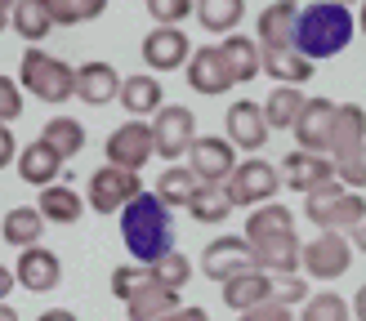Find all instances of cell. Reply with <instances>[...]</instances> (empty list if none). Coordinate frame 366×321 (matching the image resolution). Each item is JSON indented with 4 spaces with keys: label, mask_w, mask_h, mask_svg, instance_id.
<instances>
[{
    "label": "cell",
    "mask_w": 366,
    "mask_h": 321,
    "mask_svg": "<svg viewBox=\"0 0 366 321\" xmlns=\"http://www.w3.org/2000/svg\"><path fill=\"white\" fill-rule=\"evenodd\" d=\"M197 18L210 36H228L246 18V0H197Z\"/></svg>",
    "instance_id": "32"
},
{
    "label": "cell",
    "mask_w": 366,
    "mask_h": 321,
    "mask_svg": "<svg viewBox=\"0 0 366 321\" xmlns=\"http://www.w3.org/2000/svg\"><path fill=\"white\" fill-rule=\"evenodd\" d=\"M246 241L259 250L264 272H272V277H286V272H295V268H304L300 263L304 245L295 237V214H290L286 205H277V201H264V205L250 210Z\"/></svg>",
    "instance_id": "1"
},
{
    "label": "cell",
    "mask_w": 366,
    "mask_h": 321,
    "mask_svg": "<svg viewBox=\"0 0 366 321\" xmlns=\"http://www.w3.org/2000/svg\"><path fill=\"white\" fill-rule=\"evenodd\" d=\"M219 49H224V63H228V71H232L237 85H246V81H254V76L264 71V49H259V41H254V36L228 31Z\"/></svg>",
    "instance_id": "24"
},
{
    "label": "cell",
    "mask_w": 366,
    "mask_h": 321,
    "mask_svg": "<svg viewBox=\"0 0 366 321\" xmlns=\"http://www.w3.org/2000/svg\"><path fill=\"white\" fill-rule=\"evenodd\" d=\"M5 23H9V14H5V9H0V31H5Z\"/></svg>",
    "instance_id": "52"
},
{
    "label": "cell",
    "mask_w": 366,
    "mask_h": 321,
    "mask_svg": "<svg viewBox=\"0 0 366 321\" xmlns=\"http://www.w3.org/2000/svg\"><path fill=\"white\" fill-rule=\"evenodd\" d=\"M228 138H232V148H242V152H264V143L272 134V125L264 116V107L259 103H250V98H237L228 107Z\"/></svg>",
    "instance_id": "16"
},
{
    "label": "cell",
    "mask_w": 366,
    "mask_h": 321,
    "mask_svg": "<svg viewBox=\"0 0 366 321\" xmlns=\"http://www.w3.org/2000/svg\"><path fill=\"white\" fill-rule=\"evenodd\" d=\"M295 18H300V5L295 0H272V5L259 14V49H290L295 45Z\"/></svg>",
    "instance_id": "21"
},
{
    "label": "cell",
    "mask_w": 366,
    "mask_h": 321,
    "mask_svg": "<svg viewBox=\"0 0 366 321\" xmlns=\"http://www.w3.org/2000/svg\"><path fill=\"white\" fill-rule=\"evenodd\" d=\"M152 138H157V156L161 160H179L192 148V138H197V116L188 112V107H170L166 103L152 116Z\"/></svg>",
    "instance_id": "12"
},
{
    "label": "cell",
    "mask_w": 366,
    "mask_h": 321,
    "mask_svg": "<svg viewBox=\"0 0 366 321\" xmlns=\"http://www.w3.org/2000/svg\"><path fill=\"white\" fill-rule=\"evenodd\" d=\"M300 107H304V89L300 85H277L264 103V116H268L272 130H290L295 116H300Z\"/></svg>",
    "instance_id": "34"
},
{
    "label": "cell",
    "mask_w": 366,
    "mask_h": 321,
    "mask_svg": "<svg viewBox=\"0 0 366 321\" xmlns=\"http://www.w3.org/2000/svg\"><path fill=\"white\" fill-rule=\"evenodd\" d=\"M148 268H152V277L161 285H170V290H183V285L192 281V263H188V255H179V250H166V255L152 259Z\"/></svg>",
    "instance_id": "38"
},
{
    "label": "cell",
    "mask_w": 366,
    "mask_h": 321,
    "mask_svg": "<svg viewBox=\"0 0 366 321\" xmlns=\"http://www.w3.org/2000/svg\"><path fill=\"white\" fill-rule=\"evenodd\" d=\"M0 321H18V312L9 308V303H5V299H0Z\"/></svg>",
    "instance_id": "50"
},
{
    "label": "cell",
    "mask_w": 366,
    "mask_h": 321,
    "mask_svg": "<svg viewBox=\"0 0 366 321\" xmlns=\"http://www.w3.org/2000/svg\"><path fill=\"white\" fill-rule=\"evenodd\" d=\"M331 125H335V103L331 98H304L300 116H295V143L308 152H326L331 156Z\"/></svg>",
    "instance_id": "15"
},
{
    "label": "cell",
    "mask_w": 366,
    "mask_h": 321,
    "mask_svg": "<svg viewBox=\"0 0 366 321\" xmlns=\"http://www.w3.org/2000/svg\"><path fill=\"white\" fill-rule=\"evenodd\" d=\"M18 116H23V85L0 76V125H9Z\"/></svg>",
    "instance_id": "41"
},
{
    "label": "cell",
    "mask_w": 366,
    "mask_h": 321,
    "mask_svg": "<svg viewBox=\"0 0 366 321\" xmlns=\"http://www.w3.org/2000/svg\"><path fill=\"white\" fill-rule=\"evenodd\" d=\"M201 272H206L214 285H224L232 277H242V272H264V263H259V250H254L246 241V232L242 237H219L206 245V255H201Z\"/></svg>",
    "instance_id": "7"
},
{
    "label": "cell",
    "mask_w": 366,
    "mask_h": 321,
    "mask_svg": "<svg viewBox=\"0 0 366 321\" xmlns=\"http://www.w3.org/2000/svg\"><path fill=\"white\" fill-rule=\"evenodd\" d=\"M41 321H76V312H67V308H49V312H41Z\"/></svg>",
    "instance_id": "48"
},
{
    "label": "cell",
    "mask_w": 366,
    "mask_h": 321,
    "mask_svg": "<svg viewBox=\"0 0 366 321\" xmlns=\"http://www.w3.org/2000/svg\"><path fill=\"white\" fill-rule=\"evenodd\" d=\"M277 188H282V174H277V165H272V160H259V152H254L250 160H237V170H232V178H228L232 205H246V210L272 201V196H277Z\"/></svg>",
    "instance_id": "8"
},
{
    "label": "cell",
    "mask_w": 366,
    "mask_h": 321,
    "mask_svg": "<svg viewBox=\"0 0 366 321\" xmlns=\"http://www.w3.org/2000/svg\"><path fill=\"white\" fill-rule=\"evenodd\" d=\"M272 299H282V303H304V299H308V285H304V277H295V272H286V277H272Z\"/></svg>",
    "instance_id": "43"
},
{
    "label": "cell",
    "mask_w": 366,
    "mask_h": 321,
    "mask_svg": "<svg viewBox=\"0 0 366 321\" xmlns=\"http://www.w3.org/2000/svg\"><path fill=\"white\" fill-rule=\"evenodd\" d=\"M41 138H45L63 160H71V156H81V148H85V125L71 121V116H54V121L45 125Z\"/></svg>",
    "instance_id": "35"
},
{
    "label": "cell",
    "mask_w": 366,
    "mask_h": 321,
    "mask_svg": "<svg viewBox=\"0 0 366 321\" xmlns=\"http://www.w3.org/2000/svg\"><path fill=\"white\" fill-rule=\"evenodd\" d=\"M148 281H152V268L148 263H143V268H117V272H112V295L125 303L139 285H148Z\"/></svg>",
    "instance_id": "40"
},
{
    "label": "cell",
    "mask_w": 366,
    "mask_h": 321,
    "mask_svg": "<svg viewBox=\"0 0 366 321\" xmlns=\"http://www.w3.org/2000/svg\"><path fill=\"white\" fill-rule=\"evenodd\" d=\"M18 85L31 89L41 103H67V98H76V67H67L63 58L31 45L23 54V63H18Z\"/></svg>",
    "instance_id": "5"
},
{
    "label": "cell",
    "mask_w": 366,
    "mask_h": 321,
    "mask_svg": "<svg viewBox=\"0 0 366 321\" xmlns=\"http://www.w3.org/2000/svg\"><path fill=\"white\" fill-rule=\"evenodd\" d=\"M188 214L197 223H224L232 214V196L228 183H197V192L188 196Z\"/></svg>",
    "instance_id": "30"
},
{
    "label": "cell",
    "mask_w": 366,
    "mask_h": 321,
    "mask_svg": "<svg viewBox=\"0 0 366 321\" xmlns=\"http://www.w3.org/2000/svg\"><path fill=\"white\" fill-rule=\"evenodd\" d=\"M45 214V223H76L81 214H85V201H81V192H71V188H63V183H45L41 188V205H36Z\"/></svg>",
    "instance_id": "31"
},
{
    "label": "cell",
    "mask_w": 366,
    "mask_h": 321,
    "mask_svg": "<svg viewBox=\"0 0 366 321\" xmlns=\"http://www.w3.org/2000/svg\"><path fill=\"white\" fill-rule=\"evenodd\" d=\"M179 308V290H170V285H161L157 277L148 285H139V290L125 299V312H130V321H157Z\"/></svg>",
    "instance_id": "25"
},
{
    "label": "cell",
    "mask_w": 366,
    "mask_h": 321,
    "mask_svg": "<svg viewBox=\"0 0 366 321\" xmlns=\"http://www.w3.org/2000/svg\"><path fill=\"white\" fill-rule=\"evenodd\" d=\"M357 27L366 31V0H362V14H357Z\"/></svg>",
    "instance_id": "51"
},
{
    "label": "cell",
    "mask_w": 366,
    "mask_h": 321,
    "mask_svg": "<svg viewBox=\"0 0 366 321\" xmlns=\"http://www.w3.org/2000/svg\"><path fill=\"white\" fill-rule=\"evenodd\" d=\"M237 321H295V312H290V303H282V299H264V303H254V308L237 312Z\"/></svg>",
    "instance_id": "42"
},
{
    "label": "cell",
    "mask_w": 366,
    "mask_h": 321,
    "mask_svg": "<svg viewBox=\"0 0 366 321\" xmlns=\"http://www.w3.org/2000/svg\"><path fill=\"white\" fill-rule=\"evenodd\" d=\"M14 277H18L23 290L49 295V290H59V281H63V259L54 255V250H45V245H27L23 255H18Z\"/></svg>",
    "instance_id": "13"
},
{
    "label": "cell",
    "mask_w": 366,
    "mask_h": 321,
    "mask_svg": "<svg viewBox=\"0 0 366 321\" xmlns=\"http://www.w3.org/2000/svg\"><path fill=\"white\" fill-rule=\"evenodd\" d=\"M0 9H5V14H9V9H14V0H0Z\"/></svg>",
    "instance_id": "53"
},
{
    "label": "cell",
    "mask_w": 366,
    "mask_h": 321,
    "mask_svg": "<svg viewBox=\"0 0 366 321\" xmlns=\"http://www.w3.org/2000/svg\"><path fill=\"white\" fill-rule=\"evenodd\" d=\"M308 223H317V232H353L366 219V196L357 188H344L340 178H331L326 188L304 196Z\"/></svg>",
    "instance_id": "4"
},
{
    "label": "cell",
    "mask_w": 366,
    "mask_h": 321,
    "mask_svg": "<svg viewBox=\"0 0 366 321\" xmlns=\"http://www.w3.org/2000/svg\"><path fill=\"white\" fill-rule=\"evenodd\" d=\"M117 94H121V76H117L112 63L94 58V63H81V67H76V98H81V103L107 107Z\"/></svg>",
    "instance_id": "20"
},
{
    "label": "cell",
    "mask_w": 366,
    "mask_h": 321,
    "mask_svg": "<svg viewBox=\"0 0 366 321\" xmlns=\"http://www.w3.org/2000/svg\"><path fill=\"white\" fill-rule=\"evenodd\" d=\"M143 192V178L139 170H125V165H112L107 160L103 170L89 174V188H85V205L94 214H121L125 205Z\"/></svg>",
    "instance_id": "6"
},
{
    "label": "cell",
    "mask_w": 366,
    "mask_h": 321,
    "mask_svg": "<svg viewBox=\"0 0 366 321\" xmlns=\"http://www.w3.org/2000/svg\"><path fill=\"white\" fill-rule=\"evenodd\" d=\"M103 152H107V160H112V165H125V170H143V165L152 160V152H157L152 125H143L139 116H134V121H125V125H117V130L107 134Z\"/></svg>",
    "instance_id": "11"
},
{
    "label": "cell",
    "mask_w": 366,
    "mask_h": 321,
    "mask_svg": "<svg viewBox=\"0 0 366 321\" xmlns=\"http://www.w3.org/2000/svg\"><path fill=\"white\" fill-rule=\"evenodd\" d=\"M300 263L313 281H340L353 263V241L344 237V232H317V237L304 245Z\"/></svg>",
    "instance_id": "9"
},
{
    "label": "cell",
    "mask_w": 366,
    "mask_h": 321,
    "mask_svg": "<svg viewBox=\"0 0 366 321\" xmlns=\"http://www.w3.org/2000/svg\"><path fill=\"white\" fill-rule=\"evenodd\" d=\"M0 237H5L9 245H18V250L41 245V237H45V214L36 210V205H14L5 219H0Z\"/></svg>",
    "instance_id": "27"
},
{
    "label": "cell",
    "mask_w": 366,
    "mask_h": 321,
    "mask_svg": "<svg viewBox=\"0 0 366 321\" xmlns=\"http://www.w3.org/2000/svg\"><path fill=\"white\" fill-rule=\"evenodd\" d=\"M9 160H18V143H14V130H9V125H0V170H5Z\"/></svg>",
    "instance_id": "44"
},
{
    "label": "cell",
    "mask_w": 366,
    "mask_h": 321,
    "mask_svg": "<svg viewBox=\"0 0 366 321\" xmlns=\"http://www.w3.org/2000/svg\"><path fill=\"white\" fill-rule=\"evenodd\" d=\"M9 23H14V31L23 36L27 45H41L45 36L59 27V23H54V14H49V0H14Z\"/></svg>",
    "instance_id": "26"
},
{
    "label": "cell",
    "mask_w": 366,
    "mask_h": 321,
    "mask_svg": "<svg viewBox=\"0 0 366 321\" xmlns=\"http://www.w3.org/2000/svg\"><path fill=\"white\" fill-rule=\"evenodd\" d=\"M300 321H353V303L344 295H335V290L308 295L304 308H300Z\"/></svg>",
    "instance_id": "36"
},
{
    "label": "cell",
    "mask_w": 366,
    "mask_h": 321,
    "mask_svg": "<svg viewBox=\"0 0 366 321\" xmlns=\"http://www.w3.org/2000/svg\"><path fill=\"white\" fill-rule=\"evenodd\" d=\"M197 183H201V178L192 174V165H170V170H161V178H157V196H161L170 210H174V205L188 210V196L197 192Z\"/></svg>",
    "instance_id": "33"
},
{
    "label": "cell",
    "mask_w": 366,
    "mask_h": 321,
    "mask_svg": "<svg viewBox=\"0 0 366 321\" xmlns=\"http://www.w3.org/2000/svg\"><path fill=\"white\" fill-rule=\"evenodd\" d=\"M264 71L277 85H304V81H313V58L300 54L295 45L290 49H264Z\"/></svg>",
    "instance_id": "29"
},
{
    "label": "cell",
    "mask_w": 366,
    "mask_h": 321,
    "mask_svg": "<svg viewBox=\"0 0 366 321\" xmlns=\"http://www.w3.org/2000/svg\"><path fill=\"white\" fill-rule=\"evenodd\" d=\"M353 250H362V255H366V219L353 228Z\"/></svg>",
    "instance_id": "49"
},
{
    "label": "cell",
    "mask_w": 366,
    "mask_h": 321,
    "mask_svg": "<svg viewBox=\"0 0 366 321\" xmlns=\"http://www.w3.org/2000/svg\"><path fill=\"white\" fill-rule=\"evenodd\" d=\"M340 5H357V0H340Z\"/></svg>",
    "instance_id": "54"
},
{
    "label": "cell",
    "mask_w": 366,
    "mask_h": 321,
    "mask_svg": "<svg viewBox=\"0 0 366 321\" xmlns=\"http://www.w3.org/2000/svg\"><path fill=\"white\" fill-rule=\"evenodd\" d=\"M121 237L125 250L139 263L161 259L166 250H174V223H170V205L157 192H139L130 205L121 210Z\"/></svg>",
    "instance_id": "3"
},
{
    "label": "cell",
    "mask_w": 366,
    "mask_h": 321,
    "mask_svg": "<svg viewBox=\"0 0 366 321\" xmlns=\"http://www.w3.org/2000/svg\"><path fill=\"white\" fill-rule=\"evenodd\" d=\"M366 152V107L362 103H335V125H331V160Z\"/></svg>",
    "instance_id": "19"
},
{
    "label": "cell",
    "mask_w": 366,
    "mask_h": 321,
    "mask_svg": "<svg viewBox=\"0 0 366 321\" xmlns=\"http://www.w3.org/2000/svg\"><path fill=\"white\" fill-rule=\"evenodd\" d=\"M121 107L130 116H157L161 107H166V89H161L157 76H148V71H139V76H125L121 81Z\"/></svg>",
    "instance_id": "23"
},
{
    "label": "cell",
    "mask_w": 366,
    "mask_h": 321,
    "mask_svg": "<svg viewBox=\"0 0 366 321\" xmlns=\"http://www.w3.org/2000/svg\"><path fill=\"white\" fill-rule=\"evenodd\" d=\"M188 58H192V45H188V36H183L179 27L157 23L148 36H143V63H148L152 71H179Z\"/></svg>",
    "instance_id": "17"
},
{
    "label": "cell",
    "mask_w": 366,
    "mask_h": 321,
    "mask_svg": "<svg viewBox=\"0 0 366 321\" xmlns=\"http://www.w3.org/2000/svg\"><path fill=\"white\" fill-rule=\"evenodd\" d=\"M157 321H210V312L206 308H174V312L157 317Z\"/></svg>",
    "instance_id": "45"
},
{
    "label": "cell",
    "mask_w": 366,
    "mask_h": 321,
    "mask_svg": "<svg viewBox=\"0 0 366 321\" xmlns=\"http://www.w3.org/2000/svg\"><path fill=\"white\" fill-rule=\"evenodd\" d=\"M219 290H224V303L232 312H246V308H254V303L272 299V272H242V277L224 281Z\"/></svg>",
    "instance_id": "28"
},
{
    "label": "cell",
    "mask_w": 366,
    "mask_h": 321,
    "mask_svg": "<svg viewBox=\"0 0 366 321\" xmlns=\"http://www.w3.org/2000/svg\"><path fill=\"white\" fill-rule=\"evenodd\" d=\"M282 170H286V183L295 188L300 196H308V192H317V188H326L335 178V160L326 156V152L295 148V152L282 156Z\"/></svg>",
    "instance_id": "14"
},
{
    "label": "cell",
    "mask_w": 366,
    "mask_h": 321,
    "mask_svg": "<svg viewBox=\"0 0 366 321\" xmlns=\"http://www.w3.org/2000/svg\"><path fill=\"white\" fill-rule=\"evenodd\" d=\"M18 178L23 183H31V188H45V183H54V178L63 174V156L49 148L45 138H36V143H27V148H18Z\"/></svg>",
    "instance_id": "22"
},
{
    "label": "cell",
    "mask_w": 366,
    "mask_h": 321,
    "mask_svg": "<svg viewBox=\"0 0 366 321\" xmlns=\"http://www.w3.org/2000/svg\"><path fill=\"white\" fill-rule=\"evenodd\" d=\"M188 165L201 183H228L237 170V148L228 134H197L188 148Z\"/></svg>",
    "instance_id": "10"
},
{
    "label": "cell",
    "mask_w": 366,
    "mask_h": 321,
    "mask_svg": "<svg viewBox=\"0 0 366 321\" xmlns=\"http://www.w3.org/2000/svg\"><path fill=\"white\" fill-rule=\"evenodd\" d=\"M107 0H49V14L59 27H76V23H94L103 18Z\"/></svg>",
    "instance_id": "37"
},
{
    "label": "cell",
    "mask_w": 366,
    "mask_h": 321,
    "mask_svg": "<svg viewBox=\"0 0 366 321\" xmlns=\"http://www.w3.org/2000/svg\"><path fill=\"white\" fill-rule=\"evenodd\" d=\"M357 31V14L340 0H313L304 5L300 18H295V49L308 54V58H335V54L349 49Z\"/></svg>",
    "instance_id": "2"
},
{
    "label": "cell",
    "mask_w": 366,
    "mask_h": 321,
    "mask_svg": "<svg viewBox=\"0 0 366 321\" xmlns=\"http://www.w3.org/2000/svg\"><path fill=\"white\" fill-rule=\"evenodd\" d=\"M188 14H197V0H148V18H157L166 27H179Z\"/></svg>",
    "instance_id": "39"
},
{
    "label": "cell",
    "mask_w": 366,
    "mask_h": 321,
    "mask_svg": "<svg viewBox=\"0 0 366 321\" xmlns=\"http://www.w3.org/2000/svg\"><path fill=\"white\" fill-rule=\"evenodd\" d=\"M18 285V277L9 272V268H0V299H9V290Z\"/></svg>",
    "instance_id": "47"
},
{
    "label": "cell",
    "mask_w": 366,
    "mask_h": 321,
    "mask_svg": "<svg viewBox=\"0 0 366 321\" xmlns=\"http://www.w3.org/2000/svg\"><path fill=\"white\" fill-rule=\"evenodd\" d=\"M349 303H353V317H357V321H366V281L357 285V295H353Z\"/></svg>",
    "instance_id": "46"
},
{
    "label": "cell",
    "mask_w": 366,
    "mask_h": 321,
    "mask_svg": "<svg viewBox=\"0 0 366 321\" xmlns=\"http://www.w3.org/2000/svg\"><path fill=\"white\" fill-rule=\"evenodd\" d=\"M188 85L197 89V94H206V98L232 89L237 81H232L228 63H224V49H219V45H201V49H192V58H188Z\"/></svg>",
    "instance_id": "18"
}]
</instances>
